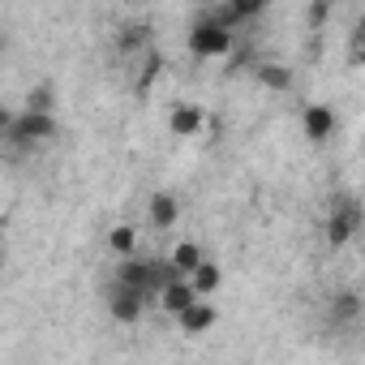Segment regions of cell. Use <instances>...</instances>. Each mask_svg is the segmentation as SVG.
<instances>
[{"mask_svg": "<svg viewBox=\"0 0 365 365\" xmlns=\"http://www.w3.org/2000/svg\"><path fill=\"white\" fill-rule=\"evenodd\" d=\"M172 275H176V271H172V262L125 258V262L112 271L108 288H103L112 318H116V322H138V318H142V309H146L155 297H163V288H168V279H172Z\"/></svg>", "mask_w": 365, "mask_h": 365, "instance_id": "obj_1", "label": "cell"}, {"mask_svg": "<svg viewBox=\"0 0 365 365\" xmlns=\"http://www.w3.org/2000/svg\"><path fill=\"white\" fill-rule=\"evenodd\" d=\"M48 138H56V116H52V112L26 108V112H18V116L5 120V155H9V159L31 155V150L43 146Z\"/></svg>", "mask_w": 365, "mask_h": 365, "instance_id": "obj_2", "label": "cell"}, {"mask_svg": "<svg viewBox=\"0 0 365 365\" xmlns=\"http://www.w3.org/2000/svg\"><path fill=\"white\" fill-rule=\"evenodd\" d=\"M232 26L215 14V9H207V14H198L194 18V31H190V48H194V56H224L228 48H232Z\"/></svg>", "mask_w": 365, "mask_h": 365, "instance_id": "obj_3", "label": "cell"}, {"mask_svg": "<svg viewBox=\"0 0 365 365\" xmlns=\"http://www.w3.org/2000/svg\"><path fill=\"white\" fill-rule=\"evenodd\" d=\"M361 202L356 198H339L335 207H331V220H327V241L331 245H348L352 237H356V228H361Z\"/></svg>", "mask_w": 365, "mask_h": 365, "instance_id": "obj_4", "label": "cell"}, {"mask_svg": "<svg viewBox=\"0 0 365 365\" xmlns=\"http://www.w3.org/2000/svg\"><path fill=\"white\" fill-rule=\"evenodd\" d=\"M159 301H163V309H168V314H176V318H180V314H185V309H190L194 301H202V297H198V288H194V284H190L185 275H172Z\"/></svg>", "mask_w": 365, "mask_h": 365, "instance_id": "obj_5", "label": "cell"}, {"mask_svg": "<svg viewBox=\"0 0 365 365\" xmlns=\"http://www.w3.org/2000/svg\"><path fill=\"white\" fill-rule=\"evenodd\" d=\"M331 129H335V112L327 103H309L305 108V133H309V142H327Z\"/></svg>", "mask_w": 365, "mask_h": 365, "instance_id": "obj_6", "label": "cell"}, {"mask_svg": "<svg viewBox=\"0 0 365 365\" xmlns=\"http://www.w3.org/2000/svg\"><path fill=\"white\" fill-rule=\"evenodd\" d=\"M327 318H331V327H335V331H344V327H352V322L361 318V301H356L352 292H339V297H331Z\"/></svg>", "mask_w": 365, "mask_h": 365, "instance_id": "obj_7", "label": "cell"}, {"mask_svg": "<svg viewBox=\"0 0 365 365\" xmlns=\"http://www.w3.org/2000/svg\"><path fill=\"white\" fill-rule=\"evenodd\" d=\"M176 322L185 327L190 335H202V331H211V327H215V305H211V301H194L185 314L176 318Z\"/></svg>", "mask_w": 365, "mask_h": 365, "instance_id": "obj_8", "label": "cell"}, {"mask_svg": "<svg viewBox=\"0 0 365 365\" xmlns=\"http://www.w3.org/2000/svg\"><path fill=\"white\" fill-rule=\"evenodd\" d=\"M168 262H172V271H176V275L194 279V271H198L207 258H202V250H198L194 241H185V245H176V250H172V258H168Z\"/></svg>", "mask_w": 365, "mask_h": 365, "instance_id": "obj_9", "label": "cell"}, {"mask_svg": "<svg viewBox=\"0 0 365 365\" xmlns=\"http://www.w3.org/2000/svg\"><path fill=\"white\" fill-rule=\"evenodd\" d=\"M176 215H180V211H176V198H172V194H155V198H150V224H155V228H172Z\"/></svg>", "mask_w": 365, "mask_h": 365, "instance_id": "obj_10", "label": "cell"}, {"mask_svg": "<svg viewBox=\"0 0 365 365\" xmlns=\"http://www.w3.org/2000/svg\"><path fill=\"white\" fill-rule=\"evenodd\" d=\"M198 125H202V112H198V108H176V112H172V129H176V133L190 138V133H198Z\"/></svg>", "mask_w": 365, "mask_h": 365, "instance_id": "obj_11", "label": "cell"}, {"mask_svg": "<svg viewBox=\"0 0 365 365\" xmlns=\"http://www.w3.org/2000/svg\"><path fill=\"white\" fill-rule=\"evenodd\" d=\"M190 284L198 288V297H207V292L220 284V267H215V262H202V267L194 271V279H190Z\"/></svg>", "mask_w": 365, "mask_h": 365, "instance_id": "obj_12", "label": "cell"}, {"mask_svg": "<svg viewBox=\"0 0 365 365\" xmlns=\"http://www.w3.org/2000/svg\"><path fill=\"white\" fill-rule=\"evenodd\" d=\"M348 61H352L356 69L365 65V18H361V22L352 26V35H348Z\"/></svg>", "mask_w": 365, "mask_h": 365, "instance_id": "obj_13", "label": "cell"}, {"mask_svg": "<svg viewBox=\"0 0 365 365\" xmlns=\"http://www.w3.org/2000/svg\"><path fill=\"white\" fill-rule=\"evenodd\" d=\"M112 250L129 254V250H133V228H116V232H112Z\"/></svg>", "mask_w": 365, "mask_h": 365, "instance_id": "obj_14", "label": "cell"}, {"mask_svg": "<svg viewBox=\"0 0 365 365\" xmlns=\"http://www.w3.org/2000/svg\"><path fill=\"white\" fill-rule=\"evenodd\" d=\"M262 82L267 86H288V73L284 69H262Z\"/></svg>", "mask_w": 365, "mask_h": 365, "instance_id": "obj_15", "label": "cell"}]
</instances>
